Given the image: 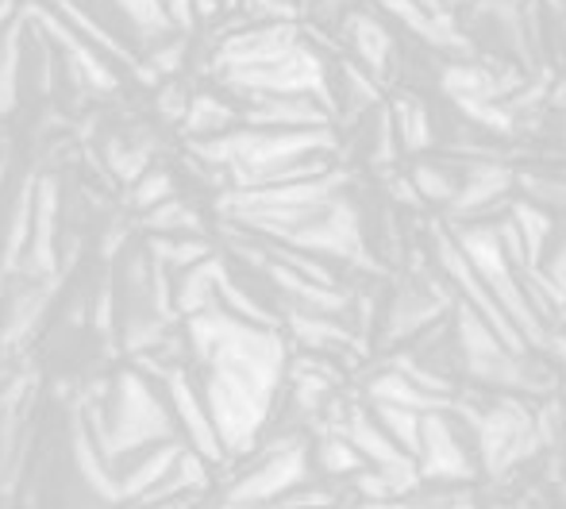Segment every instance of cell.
<instances>
[{
    "label": "cell",
    "mask_w": 566,
    "mask_h": 509,
    "mask_svg": "<svg viewBox=\"0 0 566 509\" xmlns=\"http://www.w3.org/2000/svg\"><path fill=\"white\" fill-rule=\"evenodd\" d=\"M347 39H351V47L359 51V59H363V70L366 74H386V62L389 54H393V39H389V32L378 24L374 16H366V12H351L347 16Z\"/></svg>",
    "instance_id": "1"
},
{
    "label": "cell",
    "mask_w": 566,
    "mask_h": 509,
    "mask_svg": "<svg viewBox=\"0 0 566 509\" xmlns=\"http://www.w3.org/2000/svg\"><path fill=\"white\" fill-rule=\"evenodd\" d=\"M398 112H401V132H405V139L408 144H428V112L420 109L416 101H401L398 104Z\"/></svg>",
    "instance_id": "2"
}]
</instances>
